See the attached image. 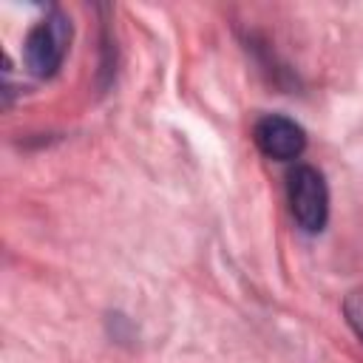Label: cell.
<instances>
[{"instance_id":"277c9868","label":"cell","mask_w":363,"mask_h":363,"mask_svg":"<svg viewBox=\"0 0 363 363\" xmlns=\"http://www.w3.org/2000/svg\"><path fill=\"white\" fill-rule=\"evenodd\" d=\"M343 312H346V320L349 326L354 329V335L363 340V289L360 292H352L343 303Z\"/></svg>"},{"instance_id":"7a4b0ae2","label":"cell","mask_w":363,"mask_h":363,"mask_svg":"<svg viewBox=\"0 0 363 363\" xmlns=\"http://www.w3.org/2000/svg\"><path fill=\"white\" fill-rule=\"evenodd\" d=\"M286 199L295 224L303 233H320L329 221V187L318 167L295 164L286 173Z\"/></svg>"},{"instance_id":"3957f363","label":"cell","mask_w":363,"mask_h":363,"mask_svg":"<svg viewBox=\"0 0 363 363\" xmlns=\"http://www.w3.org/2000/svg\"><path fill=\"white\" fill-rule=\"evenodd\" d=\"M252 139L258 150L275 162H295L306 147V130L284 113L261 116L252 128Z\"/></svg>"},{"instance_id":"6da1fadb","label":"cell","mask_w":363,"mask_h":363,"mask_svg":"<svg viewBox=\"0 0 363 363\" xmlns=\"http://www.w3.org/2000/svg\"><path fill=\"white\" fill-rule=\"evenodd\" d=\"M68 43H71V20L65 11L51 9L26 34V43H23L26 68L40 79L54 77L62 68V60L68 54Z\"/></svg>"}]
</instances>
